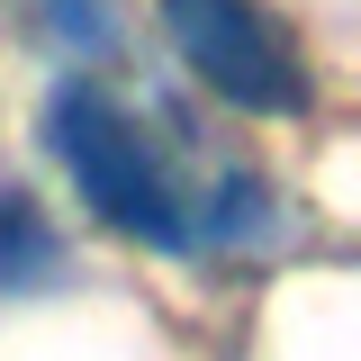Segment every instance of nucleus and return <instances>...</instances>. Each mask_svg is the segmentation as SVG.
<instances>
[{
	"label": "nucleus",
	"mask_w": 361,
	"mask_h": 361,
	"mask_svg": "<svg viewBox=\"0 0 361 361\" xmlns=\"http://www.w3.org/2000/svg\"><path fill=\"white\" fill-rule=\"evenodd\" d=\"M45 145H54V163L73 172V190H82V208L99 226H118L135 244H163V253H180L199 235L190 208H180V190H172V172H163V154L145 145V127L99 82H54Z\"/></svg>",
	"instance_id": "1"
},
{
	"label": "nucleus",
	"mask_w": 361,
	"mask_h": 361,
	"mask_svg": "<svg viewBox=\"0 0 361 361\" xmlns=\"http://www.w3.org/2000/svg\"><path fill=\"white\" fill-rule=\"evenodd\" d=\"M163 27L172 45L190 54V73L235 99V109H262V118H289V109H307V82H298V54L280 45L253 0H163Z\"/></svg>",
	"instance_id": "2"
},
{
	"label": "nucleus",
	"mask_w": 361,
	"mask_h": 361,
	"mask_svg": "<svg viewBox=\"0 0 361 361\" xmlns=\"http://www.w3.org/2000/svg\"><path fill=\"white\" fill-rule=\"evenodd\" d=\"M63 271V244H54V226L18 199V190H0V289H45Z\"/></svg>",
	"instance_id": "3"
}]
</instances>
